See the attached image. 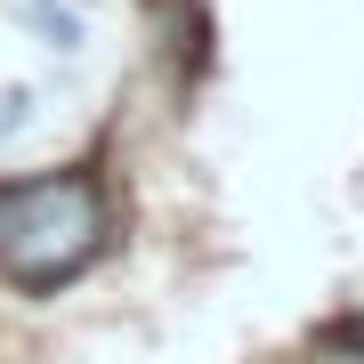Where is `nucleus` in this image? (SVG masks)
I'll return each instance as SVG.
<instances>
[{
    "label": "nucleus",
    "instance_id": "obj_1",
    "mask_svg": "<svg viewBox=\"0 0 364 364\" xmlns=\"http://www.w3.org/2000/svg\"><path fill=\"white\" fill-rule=\"evenodd\" d=\"M105 243V186L90 170H41L0 186V275L16 291H57Z\"/></svg>",
    "mask_w": 364,
    "mask_h": 364
},
{
    "label": "nucleus",
    "instance_id": "obj_2",
    "mask_svg": "<svg viewBox=\"0 0 364 364\" xmlns=\"http://www.w3.org/2000/svg\"><path fill=\"white\" fill-rule=\"evenodd\" d=\"M25 105H33L25 90H0V130H16V122H25Z\"/></svg>",
    "mask_w": 364,
    "mask_h": 364
},
{
    "label": "nucleus",
    "instance_id": "obj_3",
    "mask_svg": "<svg viewBox=\"0 0 364 364\" xmlns=\"http://www.w3.org/2000/svg\"><path fill=\"white\" fill-rule=\"evenodd\" d=\"M332 340H340V348H356V356H364V308H356V316H348V324H340Z\"/></svg>",
    "mask_w": 364,
    "mask_h": 364
},
{
    "label": "nucleus",
    "instance_id": "obj_4",
    "mask_svg": "<svg viewBox=\"0 0 364 364\" xmlns=\"http://www.w3.org/2000/svg\"><path fill=\"white\" fill-rule=\"evenodd\" d=\"M41 16H49V33H65V16H57V9H49V0H41Z\"/></svg>",
    "mask_w": 364,
    "mask_h": 364
}]
</instances>
